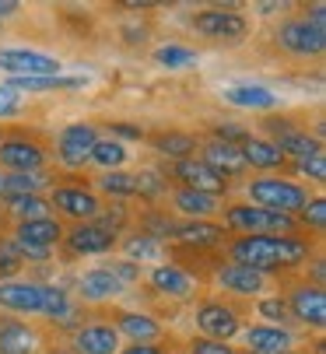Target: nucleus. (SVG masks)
Instances as JSON below:
<instances>
[{"label":"nucleus","instance_id":"1","mask_svg":"<svg viewBox=\"0 0 326 354\" xmlns=\"http://www.w3.org/2000/svg\"><path fill=\"white\" fill-rule=\"evenodd\" d=\"M232 257L239 267H249L256 274L263 270H274V267H295L309 257V245L298 242V239H278V235H249V239H239L232 245Z\"/></svg>","mask_w":326,"mask_h":354},{"label":"nucleus","instance_id":"2","mask_svg":"<svg viewBox=\"0 0 326 354\" xmlns=\"http://www.w3.org/2000/svg\"><path fill=\"white\" fill-rule=\"evenodd\" d=\"M249 196L263 211H278V214H288V218H291V211H302L309 204L302 186L284 183V179H256V183H249Z\"/></svg>","mask_w":326,"mask_h":354},{"label":"nucleus","instance_id":"3","mask_svg":"<svg viewBox=\"0 0 326 354\" xmlns=\"http://www.w3.org/2000/svg\"><path fill=\"white\" fill-rule=\"evenodd\" d=\"M0 71H8L11 77H57L60 60L35 49H0Z\"/></svg>","mask_w":326,"mask_h":354},{"label":"nucleus","instance_id":"4","mask_svg":"<svg viewBox=\"0 0 326 354\" xmlns=\"http://www.w3.org/2000/svg\"><path fill=\"white\" fill-rule=\"evenodd\" d=\"M95 144H98L95 127H88V123H74V127H67V130L60 133V162H64L67 169L84 165V162L91 158V147H95Z\"/></svg>","mask_w":326,"mask_h":354},{"label":"nucleus","instance_id":"5","mask_svg":"<svg viewBox=\"0 0 326 354\" xmlns=\"http://www.w3.org/2000/svg\"><path fill=\"white\" fill-rule=\"evenodd\" d=\"M228 225L232 228H246V232H288L295 221L288 214L278 211H263V207H232L228 211Z\"/></svg>","mask_w":326,"mask_h":354},{"label":"nucleus","instance_id":"6","mask_svg":"<svg viewBox=\"0 0 326 354\" xmlns=\"http://www.w3.org/2000/svg\"><path fill=\"white\" fill-rule=\"evenodd\" d=\"M193 28L214 39H242L246 35V18L235 11H200L193 15Z\"/></svg>","mask_w":326,"mask_h":354},{"label":"nucleus","instance_id":"7","mask_svg":"<svg viewBox=\"0 0 326 354\" xmlns=\"http://www.w3.org/2000/svg\"><path fill=\"white\" fill-rule=\"evenodd\" d=\"M278 42H281L284 49H291V53L309 57V53H323V46H326V32L312 28L309 21H291V25H284V28H281Z\"/></svg>","mask_w":326,"mask_h":354},{"label":"nucleus","instance_id":"8","mask_svg":"<svg viewBox=\"0 0 326 354\" xmlns=\"http://www.w3.org/2000/svg\"><path fill=\"white\" fill-rule=\"evenodd\" d=\"M42 301H46L42 284H21V281L0 284V306H8L15 313H42Z\"/></svg>","mask_w":326,"mask_h":354},{"label":"nucleus","instance_id":"9","mask_svg":"<svg viewBox=\"0 0 326 354\" xmlns=\"http://www.w3.org/2000/svg\"><path fill=\"white\" fill-rule=\"evenodd\" d=\"M197 326L207 333V340H217V344H225L228 337L239 333V319H235V313L225 309V306H203V309L197 313Z\"/></svg>","mask_w":326,"mask_h":354},{"label":"nucleus","instance_id":"10","mask_svg":"<svg viewBox=\"0 0 326 354\" xmlns=\"http://www.w3.org/2000/svg\"><path fill=\"white\" fill-rule=\"evenodd\" d=\"M183 183H190V189H197V193H221L225 189V179L217 176L210 165H203V162H197V158H183V162H176V169H172Z\"/></svg>","mask_w":326,"mask_h":354},{"label":"nucleus","instance_id":"11","mask_svg":"<svg viewBox=\"0 0 326 354\" xmlns=\"http://www.w3.org/2000/svg\"><path fill=\"white\" fill-rule=\"evenodd\" d=\"M0 165L11 172H39L42 147L28 140H8V144H0Z\"/></svg>","mask_w":326,"mask_h":354},{"label":"nucleus","instance_id":"12","mask_svg":"<svg viewBox=\"0 0 326 354\" xmlns=\"http://www.w3.org/2000/svg\"><path fill=\"white\" fill-rule=\"evenodd\" d=\"M266 127L278 133V144H274V147L281 151V155H295L298 162H305V158H312V155H323L316 137H309V133H298V130H288L284 123H266Z\"/></svg>","mask_w":326,"mask_h":354},{"label":"nucleus","instance_id":"13","mask_svg":"<svg viewBox=\"0 0 326 354\" xmlns=\"http://www.w3.org/2000/svg\"><path fill=\"white\" fill-rule=\"evenodd\" d=\"M291 313L309 326H323L326 323V295L319 288H298L291 295Z\"/></svg>","mask_w":326,"mask_h":354},{"label":"nucleus","instance_id":"14","mask_svg":"<svg viewBox=\"0 0 326 354\" xmlns=\"http://www.w3.org/2000/svg\"><path fill=\"white\" fill-rule=\"evenodd\" d=\"M116 242V232L105 225H78L71 232V249L74 252H109Z\"/></svg>","mask_w":326,"mask_h":354},{"label":"nucleus","instance_id":"15","mask_svg":"<svg viewBox=\"0 0 326 354\" xmlns=\"http://www.w3.org/2000/svg\"><path fill=\"white\" fill-rule=\"evenodd\" d=\"M203 165H210L217 176H235V172H242L246 169V158H242V151L235 147V144H225V140H214V144H207V158H203Z\"/></svg>","mask_w":326,"mask_h":354},{"label":"nucleus","instance_id":"16","mask_svg":"<svg viewBox=\"0 0 326 354\" xmlns=\"http://www.w3.org/2000/svg\"><path fill=\"white\" fill-rule=\"evenodd\" d=\"M74 344H78V354H113V351H120V337L109 326H84Z\"/></svg>","mask_w":326,"mask_h":354},{"label":"nucleus","instance_id":"17","mask_svg":"<svg viewBox=\"0 0 326 354\" xmlns=\"http://www.w3.org/2000/svg\"><path fill=\"white\" fill-rule=\"evenodd\" d=\"M53 204L71 218H95L98 214V200L88 189H57L53 193Z\"/></svg>","mask_w":326,"mask_h":354},{"label":"nucleus","instance_id":"18","mask_svg":"<svg viewBox=\"0 0 326 354\" xmlns=\"http://www.w3.org/2000/svg\"><path fill=\"white\" fill-rule=\"evenodd\" d=\"M225 98L239 109H274L278 106V95L270 88H260V84H239V88H228Z\"/></svg>","mask_w":326,"mask_h":354},{"label":"nucleus","instance_id":"19","mask_svg":"<svg viewBox=\"0 0 326 354\" xmlns=\"http://www.w3.org/2000/svg\"><path fill=\"white\" fill-rule=\"evenodd\" d=\"M123 291V281L113 274V270H91L81 277V295L88 301H102V298H113Z\"/></svg>","mask_w":326,"mask_h":354},{"label":"nucleus","instance_id":"20","mask_svg":"<svg viewBox=\"0 0 326 354\" xmlns=\"http://www.w3.org/2000/svg\"><path fill=\"white\" fill-rule=\"evenodd\" d=\"M0 354H35V333L21 323L0 326Z\"/></svg>","mask_w":326,"mask_h":354},{"label":"nucleus","instance_id":"21","mask_svg":"<svg viewBox=\"0 0 326 354\" xmlns=\"http://www.w3.org/2000/svg\"><path fill=\"white\" fill-rule=\"evenodd\" d=\"M239 151H242L246 165H256V169H278L284 162V155H281L274 144H270V140H256V137H249Z\"/></svg>","mask_w":326,"mask_h":354},{"label":"nucleus","instance_id":"22","mask_svg":"<svg viewBox=\"0 0 326 354\" xmlns=\"http://www.w3.org/2000/svg\"><path fill=\"white\" fill-rule=\"evenodd\" d=\"M217 281H221L228 291H235V295H256L260 288H263V274H256V270H249V267H225L221 274H217Z\"/></svg>","mask_w":326,"mask_h":354},{"label":"nucleus","instance_id":"23","mask_svg":"<svg viewBox=\"0 0 326 354\" xmlns=\"http://www.w3.org/2000/svg\"><path fill=\"white\" fill-rule=\"evenodd\" d=\"M60 239V225L53 218H39V221H21L18 228V242H32L42 249H53V242Z\"/></svg>","mask_w":326,"mask_h":354},{"label":"nucleus","instance_id":"24","mask_svg":"<svg viewBox=\"0 0 326 354\" xmlns=\"http://www.w3.org/2000/svg\"><path fill=\"white\" fill-rule=\"evenodd\" d=\"M246 340H249L253 351H263V354H270V351H288V347H291V333L281 330V326H256V330L246 333Z\"/></svg>","mask_w":326,"mask_h":354},{"label":"nucleus","instance_id":"25","mask_svg":"<svg viewBox=\"0 0 326 354\" xmlns=\"http://www.w3.org/2000/svg\"><path fill=\"white\" fill-rule=\"evenodd\" d=\"M172 235L186 245H214L217 239H225V232L217 225H207V221H190V225H179L172 228Z\"/></svg>","mask_w":326,"mask_h":354},{"label":"nucleus","instance_id":"26","mask_svg":"<svg viewBox=\"0 0 326 354\" xmlns=\"http://www.w3.org/2000/svg\"><path fill=\"white\" fill-rule=\"evenodd\" d=\"M151 284L158 291H165V295H176V298L190 295V288H193V281L183 270H176V267H154L151 270Z\"/></svg>","mask_w":326,"mask_h":354},{"label":"nucleus","instance_id":"27","mask_svg":"<svg viewBox=\"0 0 326 354\" xmlns=\"http://www.w3.org/2000/svg\"><path fill=\"white\" fill-rule=\"evenodd\" d=\"M46 183L42 172H11L0 179V193L4 196H35V189Z\"/></svg>","mask_w":326,"mask_h":354},{"label":"nucleus","instance_id":"28","mask_svg":"<svg viewBox=\"0 0 326 354\" xmlns=\"http://www.w3.org/2000/svg\"><path fill=\"white\" fill-rule=\"evenodd\" d=\"M78 84H81L78 77H60L57 74V77H11L8 88L21 95V91H49V88H78Z\"/></svg>","mask_w":326,"mask_h":354},{"label":"nucleus","instance_id":"29","mask_svg":"<svg viewBox=\"0 0 326 354\" xmlns=\"http://www.w3.org/2000/svg\"><path fill=\"white\" fill-rule=\"evenodd\" d=\"M176 207L193 214V218H200V214L214 211V196L210 193H197V189H183V193H176Z\"/></svg>","mask_w":326,"mask_h":354},{"label":"nucleus","instance_id":"30","mask_svg":"<svg viewBox=\"0 0 326 354\" xmlns=\"http://www.w3.org/2000/svg\"><path fill=\"white\" fill-rule=\"evenodd\" d=\"M91 158H95L98 165H105V169H120V165L127 162V151H123V144H116V140H98V144L91 147Z\"/></svg>","mask_w":326,"mask_h":354},{"label":"nucleus","instance_id":"31","mask_svg":"<svg viewBox=\"0 0 326 354\" xmlns=\"http://www.w3.org/2000/svg\"><path fill=\"white\" fill-rule=\"evenodd\" d=\"M154 147L161 151V155H176L183 162L193 151V137H186V133H161V137H154Z\"/></svg>","mask_w":326,"mask_h":354},{"label":"nucleus","instance_id":"32","mask_svg":"<svg viewBox=\"0 0 326 354\" xmlns=\"http://www.w3.org/2000/svg\"><path fill=\"white\" fill-rule=\"evenodd\" d=\"M8 207L21 218V221H39L46 218V204L39 196H8Z\"/></svg>","mask_w":326,"mask_h":354},{"label":"nucleus","instance_id":"33","mask_svg":"<svg viewBox=\"0 0 326 354\" xmlns=\"http://www.w3.org/2000/svg\"><path fill=\"white\" fill-rule=\"evenodd\" d=\"M120 330L130 333V337L141 344V340H151V337L158 333V323L147 319V316H123V319H120Z\"/></svg>","mask_w":326,"mask_h":354},{"label":"nucleus","instance_id":"34","mask_svg":"<svg viewBox=\"0 0 326 354\" xmlns=\"http://www.w3.org/2000/svg\"><path fill=\"white\" fill-rule=\"evenodd\" d=\"M98 186H102L105 193L130 196V193H134V176H127V172H105V176L98 179Z\"/></svg>","mask_w":326,"mask_h":354},{"label":"nucleus","instance_id":"35","mask_svg":"<svg viewBox=\"0 0 326 354\" xmlns=\"http://www.w3.org/2000/svg\"><path fill=\"white\" fill-rule=\"evenodd\" d=\"M197 53H190V49H179V46H165V49H158V64H165V67H186L193 64Z\"/></svg>","mask_w":326,"mask_h":354},{"label":"nucleus","instance_id":"36","mask_svg":"<svg viewBox=\"0 0 326 354\" xmlns=\"http://www.w3.org/2000/svg\"><path fill=\"white\" fill-rule=\"evenodd\" d=\"M161 189H165V183H161V176H158V172H141V176H134V193L158 196Z\"/></svg>","mask_w":326,"mask_h":354},{"label":"nucleus","instance_id":"37","mask_svg":"<svg viewBox=\"0 0 326 354\" xmlns=\"http://www.w3.org/2000/svg\"><path fill=\"white\" fill-rule=\"evenodd\" d=\"M305 225H312V228H323L326 225V200L323 196H316L312 204H305Z\"/></svg>","mask_w":326,"mask_h":354},{"label":"nucleus","instance_id":"38","mask_svg":"<svg viewBox=\"0 0 326 354\" xmlns=\"http://www.w3.org/2000/svg\"><path fill=\"white\" fill-rule=\"evenodd\" d=\"M18 109H21V95L4 84V88H0V116H15Z\"/></svg>","mask_w":326,"mask_h":354},{"label":"nucleus","instance_id":"39","mask_svg":"<svg viewBox=\"0 0 326 354\" xmlns=\"http://www.w3.org/2000/svg\"><path fill=\"white\" fill-rule=\"evenodd\" d=\"M298 169L309 176V179H326V158L323 155H312V158H305V162H298Z\"/></svg>","mask_w":326,"mask_h":354},{"label":"nucleus","instance_id":"40","mask_svg":"<svg viewBox=\"0 0 326 354\" xmlns=\"http://www.w3.org/2000/svg\"><path fill=\"white\" fill-rule=\"evenodd\" d=\"M260 313L266 316V319H284V313H288V306H284V301L281 298H266V301H260Z\"/></svg>","mask_w":326,"mask_h":354},{"label":"nucleus","instance_id":"41","mask_svg":"<svg viewBox=\"0 0 326 354\" xmlns=\"http://www.w3.org/2000/svg\"><path fill=\"white\" fill-rule=\"evenodd\" d=\"M11 249L15 252H21V257H32V260H46L49 257V249H42V245H32V242H11Z\"/></svg>","mask_w":326,"mask_h":354},{"label":"nucleus","instance_id":"42","mask_svg":"<svg viewBox=\"0 0 326 354\" xmlns=\"http://www.w3.org/2000/svg\"><path fill=\"white\" fill-rule=\"evenodd\" d=\"M193 354H235L228 344H217V340H197L193 344Z\"/></svg>","mask_w":326,"mask_h":354},{"label":"nucleus","instance_id":"43","mask_svg":"<svg viewBox=\"0 0 326 354\" xmlns=\"http://www.w3.org/2000/svg\"><path fill=\"white\" fill-rule=\"evenodd\" d=\"M130 252H134V257H151L154 245L151 242H130Z\"/></svg>","mask_w":326,"mask_h":354},{"label":"nucleus","instance_id":"44","mask_svg":"<svg viewBox=\"0 0 326 354\" xmlns=\"http://www.w3.org/2000/svg\"><path fill=\"white\" fill-rule=\"evenodd\" d=\"M123 354H161L158 347H151V344H134V347H127Z\"/></svg>","mask_w":326,"mask_h":354},{"label":"nucleus","instance_id":"45","mask_svg":"<svg viewBox=\"0 0 326 354\" xmlns=\"http://www.w3.org/2000/svg\"><path fill=\"white\" fill-rule=\"evenodd\" d=\"M113 130H116L120 137H141V130H137V127H130V123H116Z\"/></svg>","mask_w":326,"mask_h":354},{"label":"nucleus","instance_id":"46","mask_svg":"<svg viewBox=\"0 0 326 354\" xmlns=\"http://www.w3.org/2000/svg\"><path fill=\"white\" fill-rule=\"evenodd\" d=\"M15 11H18L15 0H0V18H8V15H15Z\"/></svg>","mask_w":326,"mask_h":354},{"label":"nucleus","instance_id":"47","mask_svg":"<svg viewBox=\"0 0 326 354\" xmlns=\"http://www.w3.org/2000/svg\"><path fill=\"white\" fill-rule=\"evenodd\" d=\"M253 354H263V351H253ZM270 354H291V351H270Z\"/></svg>","mask_w":326,"mask_h":354},{"label":"nucleus","instance_id":"48","mask_svg":"<svg viewBox=\"0 0 326 354\" xmlns=\"http://www.w3.org/2000/svg\"><path fill=\"white\" fill-rule=\"evenodd\" d=\"M0 179H4V176H0Z\"/></svg>","mask_w":326,"mask_h":354}]
</instances>
